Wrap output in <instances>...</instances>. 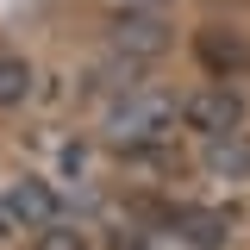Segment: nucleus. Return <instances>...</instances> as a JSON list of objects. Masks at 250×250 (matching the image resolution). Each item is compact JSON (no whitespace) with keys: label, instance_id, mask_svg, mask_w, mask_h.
<instances>
[{"label":"nucleus","instance_id":"nucleus-2","mask_svg":"<svg viewBox=\"0 0 250 250\" xmlns=\"http://www.w3.org/2000/svg\"><path fill=\"white\" fill-rule=\"evenodd\" d=\"M106 44H113V57H125V62H150V57L169 50V19L150 13V6H125V13L106 19Z\"/></svg>","mask_w":250,"mask_h":250},{"label":"nucleus","instance_id":"nucleus-4","mask_svg":"<svg viewBox=\"0 0 250 250\" xmlns=\"http://www.w3.org/2000/svg\"><path fill=\"white\" fill-rule=\"evenodd\" d=\"M0 207L13 213L19 231H44V225L62 219V200H57V188L44 182V175H13V182L0 188Z\"/></svg>","mask_w":250,"mask_h":250},{"label":"nucleus","instance_id":"nucleus-6","mask_svg":"<svg viewBox=\"0 0 250 250\" xmlns=\"http://www.w3.org/2000/svg\"><path fill=\"white\" fill-rule=\"evenodd\" d=\"M200 163H207V175H219V182H250V131H225V138H207Z\"/></svg>","mask_w":250,"mask_h":250},{"label":"nucleus","instance_id":"nucleus-9","mask_svg":"<svg viewBox=\"0 0 250 250\" xmlns=\"http://www.w3.org/2000/svg\"><path fill=\"white\" fill-rule=\"evenodd\" d=\"M38 250H88V238H82V231H75V225H44V231H38Z\"/></svg>","mask_w":250,"mask_h":250},{"label":"nucleus","instance_id":"nucleus-5","mask_svg":"<svg viewBox=\"0 0 250 250\" xmlns=\"http://www.w3.org/2000/svg\"><path fill=\"white\" fill-rule=\"evenodd\" d=\"M194 57L207 62L213 82H238V75L250 69V38L238 25H200L194 31Z\"/></svg>","mask_w":250,"mask_h":250},{"label":"nucleus","instance_id":"nucleus-7","mask_svg":"<svg viewBox=\"0 0 250 250\" xmlns=\"http://www.w3.org/2000/svg\"><path fill=\"white\" fill-rule=\"evenodd\" d=\"M175 225L188 231V244H200V250H225L238 219H231V213H219V207H182V213H175Z\"/></svg>","mask_w":250,"mask_h":250},{"label":"nucleus","instance_id":"nucleus-1","mask_svg":"<svg viewBox=\"0 0 250 250\" xmlns=\"http://www.w3.org/2000/svg\"><path fill=\"white\" fill-rule=\"evenodd\" d=\"M175 119H182V100L163 94V88H144V94H125V100H113V106L100 113V138H106L113 150L144 156V150H156V144L175 131Z\"/></svg>","mask_w":250,"mask_h":250},{"label":"nucleus","instance_id":"nucleus-8","mask_svg":"<svg viewBox=\"0 0 250 250\" xmlns=\"http://www.w3.org/2000/svg\"><path fill=\"white\" fill-rule=\"evenodd\" d=\"M31 94V62L13 57V50H0V106H19Z\"/></svg>","mask_w":250,"mask_h":250},{"label":"nucleus","instance_id":"nucleus-3","mask_svg":"<svg viewBox=\"0 0 250 250\" xmlns=\"http://www.w3.org/2000/svg\"><path fill=\"white\" fill-rule=\"evenodd\" d=\"M182 119H188V131H200V138L244 131V94L231 88V82H207V88L182 94Z\"/></svg>","mask_w":250,"mask_h":250},{"label":"nucleus","instance_id":"nucleus-10","mask_svg":"<svg viewBox=\"0 0 250 250\" xmlns=\"http://www.w3.org/2000/svg\"><path fill=\"white\" fill-rule=\"evenodd\" d=\"M13 231H19V225H13V213H6V207H0V238H13Z\"/></svg>","mask_w":250,"mask_h":250}]
</instances>
